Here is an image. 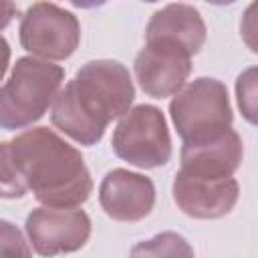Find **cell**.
Returning <instances> with one entry per match:
<instances>
[{"mask_svg": "<svg viewBox=\"0 0 258 258\" xmlns=\"http://www.w3.org/2000/svg\"><path fill=\"white\" fill-rule=\"evenodd\" d=\"M26 236L38 256L52 258L81 250L91 236V218L79 208H34L26 216Z\"/></svg>", "mask_w": 258, "mask_h": 258, "instance_id": "52a82bcc", "label": "cell"}, {"mask_svg": "<svg viewBox=\"0 0 258 258\" xmlns=\"http://www.w3.org/2000/svg\"><path fill=\"white\" fill-rule=\"evenodd\" d=\"M135 79L145 95L165 99L179 93L191 73V56L181 48L145 40L133 62Z\"/></svg>", "mask_w": 258, "mask_h": 258, "instance_id": "ba28073f", "label": "cell"}, {"mask_svg": "<svg viewBox=\"0 0 258 258\" xmlns=\"http://www.w3.org/2000/svg\"><path fill=\"white\" fill-rule=\"evenodd\" d=\"M16 12H18V8L12 2H0V30H4L12 22Z\"/></svg>", "mask_w": 258, "mask_h": 258, "instance_id": "e0dca14e", "label": "cell"}, {"mask_svg": "<svg viewBox=\"0 0 258 258\" xmlns=\"http://www.w3.org/2000/svg\"><path fill=\"white\" fill-rule=\"evenodd\" d=\"M28 191L46 208H77L93 191L91 171L77 147L48 127H32L8 141Z\"/></svg>", "mask_w": 258, "mask_h": 258, "instance_id": "7a4b0ae2", "label": "cell"}, {"mask_svg": "<svg viewBox=\"0 0 258 258\" xmlns=\"http://www.w3.org/2000/svg\"><path fill=\"white\" fill-rule=\"evenodd\" d=\"M135 99L129 71L109 58L85 62L56 93L50 121L81 145H97L113 119L123 117Z\"/></svg>", "mask_w": 258, "mask_h": 258, "instance_id": "6da1fadb", "label": "cell"}, {"mask_svg": "<svg viewBox=\"0 0 258 258\" xmlns=\"http://www.w3.org/2000/svg\"><path fill=\"white\" fill-rule=\"evenodd\" d=\"M26 185L22 183L18 169L10 157L8 141H0V198L16 200L26 196Z\"/></svg>", "mask_w": 258, "mask_h": 258, "instance_id": "5bb4252c", "label": "cell"}, {"mask_svg": "<svg viewBox=\"0 0 258 258\" xmlns=\"http://www.w3.org/2000/svg\"><path fill=\"white\" fill-rule=\"evenodd\" d=\"M0 258H32V250L16 224L0 220Z\"/></svg>", "mask_w": 258, "mask_h": 258, "instance_id": "9a60e30c", "label": "cell"}, {"mask_svg": "<svg viewBox=\"0 0 258 258\" xmlns=\"http://www.w3.org/2000/svg\"><path fill=\"white\" fill-rule=\"evenodd\" d=\"M129 258H196L191 244L177 232H159L149 240L137 242Z\"/></svg>", "mask_w": 258, "mask_h": 258, "instance_id": "4fadbf2b", "label": "cell"}, {"mask_svg": "<svg viewBox=\"0 0 258 258\" xmlns=\"http://www.w3.org/2000/svg\"><path fill=\"white\" fill-rule=\"evenodd\" d=\"M103 212L117 222H139L155 206V185L151 177L123 167L107 171L99 185Z\"/></svg>", "mask_w": 258, "mask_h": 258, "instance_id": "30bf717a", "label": "cell"}, {"mask_svg": "<svg viewBox=\"0 0 258 258\" xmlns=\"http://www.w3.org/2000/svg\"><path fill=\"white\" fill-rule=\"evenodd\" d=\"M62 79V67L36 56H20L0 87V129L16 131L36 123L52 105Z\"/></svg>", "mask_w": 258, "mask_h": 258, "instance_id": "3957f363", "label": "cell"}, {"mask_svg": "<svg viewBox=\"0 0 258 258\" xmlns=\"http://www.w3.org/2000/svg\"><path fill=\"white\" fill-rule=\"evenodd\" d=\"M236 97H238V107L242 111V115L246 117L248 123H256V115H258V105H256V69L250 67L246 69L238 81H236Z\"/></svg>", "mask_w": 258, "mask_h": 258, "instance_id": "2e32d148", "label": "cell"}, {"mask_svg": "<svg viewBox=\"0 0 258 258\" xmlns=\"http://www.w3.org/2000/svg\"><path fill=\"white\" fill-rule=\"evenodd\" d=\"M206 22L191 4H167L151 14L145 28V40L163 42L181 48L189 56L198 54L206 42Z\"/></svg>", "mask_w": 258, "mask_h": 258, "instance_id": "8fae6325", "label": "cell"}, {"mask_svg": "<svg viewBox=\"0 0 258 258\" xmlns=\"http://www.w3.org/2000/svg\"><path fill=\"white\" fill-rule=\"evenodd\" d=\"M113 151L119 159L139 169L161 167L171 159L167 121L155 105H135L113 129Z\"/></svg>", "mask_w": 258, "mask_h": 258, "instance_id": "5b68a950", "label": "cell"}, {"mask_svg": "<svg viewBox=\"0 0 258 258\" xmlns=\"http://www.w3.org/2000/svg\"><path fill=\"white\" fill-rule=\"evenodd\" d=\"M244 155V145L240 135L230 129L216 141L202 145H181V171L198 177H214L224 179L232 177L240 167Z\"/></svg>", "mask_w": 258, "mask_h": 258, "instance_id": "7c38bea8", "label": "cell"}, {"mask_svg": "<svg viewBox=\"0 0 258 258\" xmlns=\"http://www.w3.org/2000/svg\"><path fill=\"white\" fill-rule=\"evenodd\" d=\"M8 64H10V44H8V40L0 34V81H2V77H4V73H6V69H8Z\"/></svg>", "mask_w": 258, "mask_h": 258, "instance_id": "ac0fdd59", "label": "cell"}, {"mask_svg": "<svg viewBox=\"0 0 258 258\" xmlns=\"http://www.w3.org/2000/svg\"><path fill=\"white\" fill-rule=\"evenodd\" d=\"M18 36L22 48L40 60H64L81 42V24L71 10L58 4L34 2L20 18Z\"/></svg>", "mask_w": 258, "mask_h": 258, "instance_id": "8992f818", "label": "cell"}, {"mask_svg": "<svg viewBox=\"0 0 258 258\" xmlns=\"http://www.w3.org/2000/svg\"><path fill=\"white\" fill-rule=\"evenodd\" d=\"M169 115L183 145L216 141L232 129L234 121L228 87L212 77L194 79L173 95Z\"/></svg>", "mask_w": 258, "mask_h": 258, "instance_id": "277c9868", "label": "cell"}, {"mask_svg": "<svg viewBox=\"0 0 258 258\" xmlns=\"http://www.w3.org/2000/svg\"><path fill=\"white\" fill-rule=\"evenodd\" d=\"M171 194L173 202L185 216L198 220H216L232 212L238 202L240 185L234 177H198L179 169L173 177Z\"/></svg>", "mask_w": 258, "mask_h": 258, "instance_id": "9c48e42d", "label": "cell"}]
</instances>
